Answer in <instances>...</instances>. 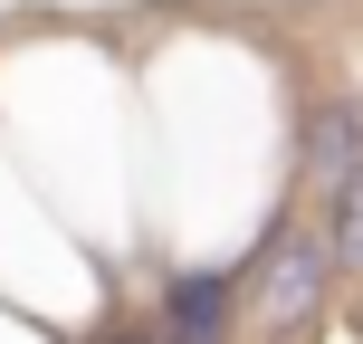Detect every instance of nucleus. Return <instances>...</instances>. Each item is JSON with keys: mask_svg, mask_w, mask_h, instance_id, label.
I'll return each instance as SVG.
<instances>
[{"mask_svg": "<svg viewBox=\"0 0 363 344\" xmlns=\"http://www.w3.org/2000/svg\"><path fill=\"white\" fill-rule=\"evenodd\" d=\"M325 277H335L325 239H315V230H287L268 258H258V316H268V326H296V316L325 296Z\"/></svg>", "mask_w": 363, "mask_h": 344, "instance_id": "obj_1", "label": "nucleus"}, {"mask_svg": "<svg viewBox=\"0 0 363 344\" xmlns=\"http://www.w3.org/2000/svg\"><path fill=\"white\" fill-rule=\"evenodd\" d=\"M335 220H325V230H315V239H325V258H363V163L345 172V182H335Z\"/></svg>", "mask_w": 363, "mask_h": 344, "instance_id": "obj_2", "label": "nucleus"}, {"mask_svg": "<svg viewBox=\"0 0 363 344\" xmlns=\"http://www.w3.org/2000/svg\"><path fill=\"white\" fill-rule=\"evenodd\" d=\"M220 296H230L220 277L182 287V296H172V344H220V335H211V326H220Z\"/></svg>", "mask_w": 363, "mask_h": 344, "instance_id": "obj_3", "label": "nucleus"}]
</instances>
